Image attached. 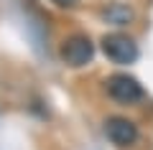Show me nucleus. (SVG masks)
I'll use <instances>...</instances> for the list:
<instances>
[{
  "mask_svg": "<svg viewBox=\"0 0 153 150\" xmlns=\"http://www.w3.org/2000/svg\"><path fill=\"white\" fill-rule=\"evenodd\" d=\"M102 51L110 61L115 64H133L138 59V46L133 38L123 36V33H110L102 38Z\"/></svg>",
  "mask_w": 153,
  "mask_h": 150,
  "instance_id": "obj_1",
  "label": "nucleus"
},
{
  "mask_svg": "<svg viewBox=\"0 0 153 150\" xmlns=\"http://www.w3.org/2000/svg\"><path fill=\"white\" fill-rule=\"evenodd\" d=\"M107 92L115 102H123V104H133L143 97V86L138 84V79L128 74H112L107 79Z\"/></svg>",
  "mask_w": 153,
  "mask_h": 150,
  "instance_id": "obj_2",
  "label": "nucleus"
},
{
  "mask_svg": "<svg viewBox=\"0 0 153 150\" xmlns=\"http://www.w3.org/2000/svg\"><path fill=\"white\" fill-rule=\"evenodd\" d=\"M94 46L87 36H71L61 43V59L66 61L69 66H84L92 61Z\"/></svg>",
  "mask_w": 153,
  "mask_h": 150,
  "instance_id": "obj_3",
  "label": "nucleus"
},
{
  "mask_svg": "<svg viewBox=\"0 0 153 150\" xmlns=\"http://www.w3.org/2000/svg\"><path fill=\"white\" fill-rule=\"evenodd\" d=\"M105 135H107L110 143L125 148V145L135 143L138 130H135V125H133L130 120H125V117H110L107 122H105Z\"/></svg>",
  "mask_w": 153,
  "mask_h": 150,
  "instance_id": "obj_4",
  "label": "nucleus"
},
{
  "mask_svg": "<svg viewBox=\"0 0 153 150\" xmlns=\"http://www.w3.org/2000/svg\"><path fill=\"white\" fill-rule=\"evenodd\" d=\"M105 18H107V21H112L115 26H125V23L133 18V10H130L128 5H120V3H112V5H110L107 10H105Z\"/></svg>",
  "mask_w": 153,
  "mask_h": 150,
  "instance_id": "obj_5",
  "label": "nucleus"
},
{
  "mask_svg": "<svg viewBox=\"0 0 153 150\" xmlns=\"http://www.w3.org/2000/svg\"><path fill=\"white\" fill-rule=\"evenodd\" d=\"M54 3H59V5H74V0H54Z\"/></svg>",
  "mask_w": 153,
  "mask_h": 150,
  "instance_id": "obj_6",
  "label": "nucleus"
}]
</instances>
